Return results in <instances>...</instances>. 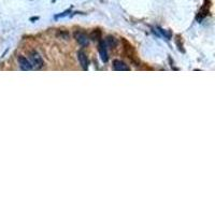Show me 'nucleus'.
I'll return each instance as SVG.
<instances>
[{"label":"nucleus","mask_w":215,"mask_h":215,"mask_svg":"<svg viewBox=\"0 0 215 215\" xmlns=\"http://www.w3.org/2000/svg\"><path fill=\"white\" fill-rule=\"evenodd\" d=\"M29 58H30V63H31L32 68L35 69H41L44 66V61H43L42 57L40 56V54L36 51H32L29 54Z\"/></svg>","instance_id":"f257e3e1"},{"label":"nucleus","mask_w":215,"mask_h":215,"mask_svg":"<svg viewBox=\"0 0 215 215\" xmlns=\"http://www.w3.org/2000/svg\"><path fill=\"white\" fill-rule=\"evenodd\" d=\"M73 36H74V39L76 40V42H78L79 44H81V45L88 44L89 39L85 34H83V32H81V31H75Z\"/></svg>","instance_id":"f03ea898"},{"label":"nucleus","mask_w":215,"mask_h":215,"mask_svg":"<svg viewBox=\"0 0 215 215\" xmlns=\"http://www.w3.org/2000/svg\"><path fill=\"white\" fill-rule=\"evenodd\" d=\"M78 59H79V61H80L81 67L83 68L84 70H86V69L88 68V58H87L86 54L84 53L83 51L78 52Z\"/></svg>","instance_id":"7ed1b4c3"},{"label":"nucleus","mask_w":215,"mask_h":215,"mask_svg":"<svg viewBox=\"0 0 215 215\" xmlns=\"http://www.w3.org/2000/svg\"><path fill=\"white\" fill-rule=\"evenodd\" d=\"M98 50L100 53V57L103 63L108 61V52H107V44L104 43V41H100L98 45Z\"/></svg>","instance_id":"20e7f679"},{"label":"nucleus","mask_w":215,"mask_h":215,"mask_svg":"<svg viewBox=\"0 0 215 215\" xmlns=\"http://www.w3.org/2000/svg\"><path fill=\"white\" fill-rule=\"evenodd\" d=\"M19 67L22 70H25V71H29L32 69V66L31 63H30V61L26 59V57H23V56H20L19 57Z\"/></svg>","instance_id":"39448f33"},{"label":"nucleus","mask_w":215,"mask_h":215,"mask_svg":"<svg viewBox=\"0 0 215 215\" xmlns=\"http://www.w3.org/2000/svg\"><path fill=\"white\" fill-rule=\"evenodd\" d=\"M113 68L117 71H128L129 70L128 65H126L124 61H121V60H114L113 61Z\"/></svg>","instance_id":"423d86ee"},{"label":"nucleus","mask_w":215,"mask_h":215,"mask_svg":"<svg viewBox=\"0 0 215 215\" xmlns=\"http://www.w3.org/2000/svg\"><path fill=\"white\" fill-rule=\"evenodd\" d=\"M106 44L108 45V47H115L117 45V43H119V41H117V39L115 37H113V36H108L107 39H106Z\"/></svg>","instance_id":"0eeeda50"},{"label":"nucleus","mask_w":215,"mask_h":215,"mask_svg":"<svg viewBox=\"0 0 215 215\" xmlns=\"http://www.w3.org/2000/svg\"><path fill=\"white\" fill-rule=\"evenodd\" d=\"M100 36H101L100 30H99V29H96V30H94V31L91 32V38L93 40H99V39H100Z\"/></svg>","instance_id":"6e6552de"},{"label":"nucleus","mask_w":215,"mask_h":215,"mask_svg":"<svg viewBox=\"0 0 215 215\" xmlns=\"http://www.w3.org/2000/svg\"><path fill=\"white\" fill-rule=\"evenodd\" d=\"M57 36H60V37H61V38H63L65 40H68V38H69V35L67 34V32H63V31L58 32Z\"/></svg>","instance_id":"1a4fd4ad"},{"label":"nucleus","mask_w":215,"mask_h":215,"mask_svg":"<svg viewBox=\"0 0 215 215\" xmlns=\"http://www.w3.org/2000/svg\"><path fill=\"white\" fill-rule=\"evenodd\" d=\"M70 13V10H68V11H66V12H63V14H58V15H56V19H59V17H63V16H67V15Z\"/></svg>","instance_id":"9d476101"}]
</instances>
